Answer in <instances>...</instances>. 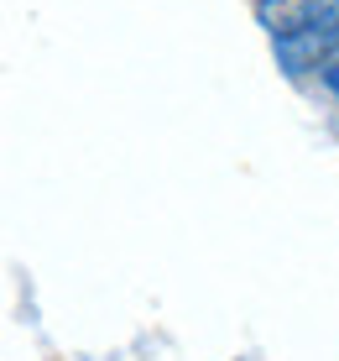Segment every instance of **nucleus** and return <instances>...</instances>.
<instances>
[{"instance_id": "1", "label": "nucleus", "mask_w": 339, "mask_h": 361, "mask_svg": "<svg viewBox=\"0 0 339 361\" xmlns=\"http://www.w3.org/2000/svg\"><path fill=\"white\" fill-rule=\"evenodd\" d=\"M271 53H277V68L303 79V73H324L339 58V21H319V27L271 37Z\"/></svg>"}, {"instance_id": "2", "label": "nucleus", "mask_w": 339, "mask_h": 361, "mask_svg": "<svg viewBox=\"0 0 339 361\" xmlns=\"http://www.w3.org/2000/svg\"><path fill=\"white\" fill-rule=\"evenodd\" d=\"M256 16L271 37H287L319 21H339V0H256Z\"/></svg>"}]
</instances>
